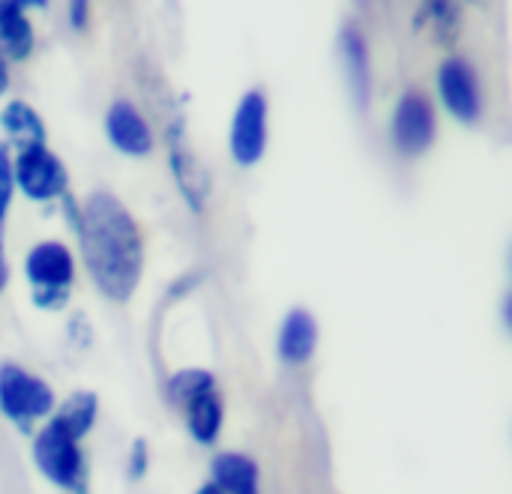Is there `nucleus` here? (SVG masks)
<instances>
[{
    "label": "nucleus",
    "instance_id": "6ab92c4d",
    "mask_svg": "<svg viewBox=\"0 0 512 494\" xmlns=\"http://www.w3.org/2000/svg\"><path fill=\"white\" fill-rule=\"evenodd\" d=\"M435 24V33H438V39L444 36V42H453L456 39V27H459V9L453 6V3H426L423 6V12L417 15V27H423V24Z\"/></svg>",
    "mask_w": 512,
    "mask_h": 494
},
{
    "label": "nucleus",
    "instance_id": "f03ea898",
    "mask_svg": "<svg viewBox=\"0 0 512 494\" xmlns=\"http://www.w3.org/2000/svg\"><path fill=\"white\" fill-rule=\"evenodd\" d=\"M24 276L39 309H63L75 279V258L66 243L42 240L24 258Z\"/></svg>",
    "mask_w": 512,
    "mask_h": 494
},
{
    "label": "nucleus",
    "instance_id": "2eb2a0df",
    "mask_svg": "<svg viewBox=\"0 0 512 494\" xmlns=\"http://www.w3.org/2000/svg\"><path fill=\"white\" fill-rule=\"evenodd\" d=\"M222 420H225V411H222V399L216 390H210L186 405V429H189L192 441L201 447H210L219 441Z\"/></svg>",
    "mask_w": 512,
    "mask_h": 494
},
{
    "label": "nucleus",
    "instance_id": "dca6fc26",
    "mask_svg": "<svg viewBox=\"0 0 512 494\" xmlns=\"http://www.w3.org/2000/svg\"><path fill=\"white\" fill-rule=\"evenodd\" d=\"M96 414H99V399H96V393L81 390V393H72V396L57 408V414H54L48 423H54V426H57L60 432H66L69 438L81 441V438L93 429Z\"/></svg>",
    "mask_w": 512,
    "mask_h": 494
},
{
    "label": "nucleus",
    "instance_id": "9d476101",
    "mask_svg": "<svg viewBox=\"0 0 512 494\" xmlns=\"http://www.w3.org/2000/svg\"><path fill=\"white\" fill-rule=\"evenodd\" d=\"M105 135L111 141L114 150H120L123 156H150L153 150V129L147 123V117L129 102V99H117L108 114H105Z\"/></svg>",
    "mask_w": 512,
    "mask_h": 494
},
{
    "label": "nucleus",
    "instance_id": "b1692460",
    "mask_svg": "<svg viewBox=\"0 0 512 494\" xmlns=\"http://www.w3.org/2000/svg\"><path fill=\"white\" fill-rule=\"evenodd\" d=\"M195 282H198V276H195V273H189L186 279H180L177 285H171V291H168V297H183V294H186V291H189V288H192Z\"/></svg>",
    "mask_w": 512,
    "mask_h": 494
},
{
    "label": "nucleus",
    "instance_id": "6e6552de",
    "mask_svg": "<svg viewBox=\"0 0 512 494\" xmlns=\"http://www.w3.org/2000/svg\"><path fill=\"white\" fill-rule=\"evenodd\" d=\"M393 144L402 156H420L435 141V108L426 93L408 90L396 102L390 123Z\"/></svg>",
    "mask_w": 512,
    "mask_h": 494
},
{
    "label": "nucleus",
    "instance_id": "bb28decb",
    "mask_svg": "<svg viewBox=\"0 0 512 494\" xmlns=\"http://www.w3.org/2000/svg\"><path fill=\"white\" fill-rule=\"evenodd\" d=\"M195 494H222V492H219V489H216L213 483H204V486H201V489H198Z\"/></svg>",
    "mask_w": 512,
    "mask_h": 494
},
{
    "label": "nucleus",
    "instance_id": "a211bd4d",
    "mask_svg": "<svg viewBox=\"0 0 512 494\" xmlns=\"http://www.w3.org/2000/svg\"><path fill=\"white\" fill-rule=\"evenodd\" d=\"M210 390H216V381H213V375L207 369H183V372H174L168 378V384H165L168 402L171 405H180V408H186L192 399H198V396H204Z\"/></svg>",
    "mask_w": 512,
    "mask_h": 494
},
{
    "label": "nucleus",
    "instance_id": "39448f33",
    "mask_svg": "<svg viewBox=\"0 0 512 494\" xmlns=\"http://www.w3.org/2000/svg\"><path fill=\"white\" fill-rule=\"evenodd\" d=\"M165 141H168V165H171V174H174L180 195L186 198V204L195 213L204 210L207 195H210V177L186 144L183 117L177 114V105H171V111L165 114Z\"/></svg>",
    "mask_w": 512,
    "mask_h": 494
},
{
    "label": "nucleus",
    "instance_id": "393cba45",
    "mask_svg": "<svg viewBox=\"0 0 512 494\" xmlns=\"http://www.w3.org/2000/svg\"><path fill=\"white\" fill-rule=\"evenodd\" d=\"M9 285V261H6V249H3V234H0V291Z\"/></svg>",
    "mask_w": 512,
    "mask_h": 494
},
{
    "label": "nucleus",
    "instance_id": "ddd939ff",
    "mask_svg": "<svg viewBox=\"0 0 512 494\" xmlns=\"http://www.w3.org/2000/svg\"><path fill=\"white\" fill-rule=\"evenodd\" d=\"M0 126L9 135V141L18 150L27 147H42L45 144V123L42 117L24 102V99H9L0 111Z\"/></svg>",
    "mask_w": 512,
    "mask_h": 494
},
{
    "label": "nucleus",
    "instance_id": "a878e982",
    "mask_svg": "<svg viewBox=\"0 0 512 494\" xmlns=\"http://www.w3.org/2000/svg\"><path fill=\"white\" fill-rule=\"evenodd\" d=\"M6 87H9V66H6V60L0 57V96L6 93Z\"/></svg>",
    "mask_w": 512,
    "mask_h": 494
},
{
    "label": "nucleus",
    "instance_id": "4be33fe9",
    "mask_svg": "<svg viewBox=\"0 0 512 494\" xmlns=\"http://www.w3.org/2000/svg\"><path fill=\"white\" fill-rule=\"evenodd\" d=\"M60 201H63V216H66V222H69L72 231H75V228H78V219H81V204H78L69 192H66Z\"/></svg>",
    "mask_w": 512,
    "mask_h": 494
},
{
    "label": "nucleus",
    "instance_id": "423d86ee",
    "mask_svg": "<svg viewBox=\"0 0 512 494\" xmlns=\"http://www.w3.org/2000/svg\"><path fill=\"white\" fill-rule=\"evenodd\" d=\"M12 174H15V186L30 201H54L69 192L66 165L45 144L18 150V156L12 162Z\"/></svg>",
    "mask_w": 512,
    "mask_h": 494
},
{
    "label": "nucleus",
    "instance_id": "1a4fd4ad",
    "mask_svg": "<svg viewBox=\"0 0 512 494\" xmlns=\"http://www.w3.org/2000/svg\"><path fill=\"white\" fill-rule=\"evenodd\" d=\"M438 93L444 108L462 123H474L483 111L480 78L465 57H447L438 66Z\"/></svg>",
    "mask_w": 512,
    "mask_h": 494
},
{
    "label": "nucleus",
    "instance_id": "20e7f679",
    "mask_svg": "<svg viewBox=\"0 0 512 494\" xmlns=\"http://www.w3.org/2000/svg\"><path fill=\"white\" fill-rule=\"evenodd\" d=\"M54 411V390L33 372L3 363L0 366V414L27 432L36 420Z\"/></svg>",
    "mask_w": 512,
    "mask_h": 494
},
{
    "label": "nucleus",
    "instance_id": "7ed1b4c3",
    "mask_svg": "<svg viewBox=\"0 0 512 494\" xmlns=\"http://www.w3.org/2000/svg\"><path fill=\"white\" fill-rule=\"evenodd\" d=\"M33 462L48 483L69 494H87V462L75 438L45 423L33 438Z\"/></svg>",
    "mask_w": 512,
    "mask_h": 494
},
{
    "label": "nucleus",
    "instance_id": "f8f14e48",
    "mask_svg": "<svg viewBox=\"0 0 512 494\" xmlns=\"http://www.w3.org/2000/svg\"><path fill=\"white\" fill-rule=\"evenodd\" d=\"M210 471V483L222 494H258V465L243 453H219Z\"/></svg>",
    "mask_w": 512,
    "mask_h": 494
},
{
    "label": "nucleus",
    "instance_id": "aec40b11",
    "mask_svg": "<svg viewBox=\"0 0 512 494\" xmlns=\"http://www.w3.org/2000/svg\"><path fill=\"white\" fill-rule=\"evenodd\" d=\"M12 192H15V174H12V159L6 144H0V225L12 207Z\"/></svg>",
    "mask_w": 512,
    "mask_h": 494
},
{
    "label": "nucleus",
    "instance_id": "f257e3e1",
    "mask_svg": "<svg viewBox=\"0 0 512 494\" xmlns=\"http://www.w3.org/2000/svg\"><path fill=\"white\" fill-rule=\"evenodd\" d=\"M75 234L81 243L84 267L96 288L108 300L126 303L135 294L144 270V240L129 210L117 195L99 189L81 204Z\"/></svg>",
    "mask_w": 512,
    "mask_h": 494
},
{
    "label": "nucleus",
    "instance_id": "4468645a",
    "mask_svg": "<svg viewBox=\"0 0 512 494\" xmlns=\"http://www.w3.org/2000/svg\"><path fill=\"white\" fill-rule=\"evenodd\" d=\"M0 51L9 60H27L33 51V27L24 15V3H0Z\"/></svg>",
    "mask_w": 512,
    "mask_h": 494
},
{
    "label": "nucleus",
    "instance_id": "412c9836",
    "mask_svg": "<svg viewBox=\"0 0 512 494\" xmlns=\"http://www.w3.org/2000/svg\"><path fill=\"white\" fill-rule=\"evenodd\" d=\"M147 468H150V450H147V441H144V438H138V441L132 444V450H129L126 471H129V477H132V480H141V477L147 474Z\"/></svg>",
    "mask_w": 512,
    "mask_h": 494
},
{
    "label": "nucleus",
    "instance_id": "5701e85b",
    "mask_svg": "<svg viewBox=\"0 0 512 494\" xmlns=\"http://www.w3.org/2000/svg\"><path fill=\"white\" fill-rule=\"evenodd\" d=\"M69 18H72V27H75V30H81V27L87 24V3L75 0V3L69 6Z\"/></svg>",
    "mask_w": 512,
    "mask_h": 494
},
{
    "label": "nucleus",
    "instance_id": "f3484780",
    "mask_svg": "<svg viewBox=\"0 0 512 494\" xmlns=\"http://www.w3.org/2000/svg\"><path fill=\"white\" fill-rule=\"evenodd\" d=\"M342 60H345V72L351 78L354 102L366 105V99H369V48H366V39L360 36V30H354V27L342 30Z\"/></svg>",
    "mask_w": 512,
    "mask_h": 494
},
{
    "label": "nucleus",
    "instance_id": "0eeeda50",
    "mask_svg": "<svg viewBox=\"0 0 512 494\" xmlns=\"http://www.w3.org/2000/svg\"><path fill=\"white\" fill-rule=\"evenodd\" d=\"M228 147H231L234 162L243 168L261 162L267 150V96L261 90H249L237 102Z\"/></svg>",
    "mask_w": 512,
    "mask_h": 494
},
{
    "label": "nucleus",
    "instance_id": "9b49d317",
    "mask_svg": "<svg viewBox=\"0 0 512 494\" xmlns=\"http://www.w3.org/2000/svg\"><path fill=\"white\" fill-rule=\"evenodd\" d=\"M318 345V324L306 309L288 312L279 330V357L291 366H303Z\"/></svg>",
    "mask_w": 512,
    "mask_h": 494
}]
</instances>
